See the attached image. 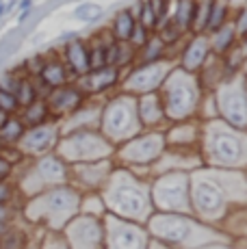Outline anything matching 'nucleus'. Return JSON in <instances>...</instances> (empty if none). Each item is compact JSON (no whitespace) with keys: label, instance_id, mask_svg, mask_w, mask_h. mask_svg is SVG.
Instances as JSON below:
<instances>
[{"label":"nucleus","instance_id":"obj_1","mask_svg":"<svg viewBox=\"0 0 247 249\" xmlns=\"http://www.w3.org/2000/svg\"><path fill=\"white\" fill-rule=\"evenodd\" d=\"M108 204L117 210V213L126 214V217H143L148 210V197L145 191L141 189L137 182L120 178V182L113 184V189L108 191Z\"/></svg>","mask_w":247,"mask_h":249},{"label":"nucleus","instance_id":"obj_2","mask_svg":"<svg viewBox=\"0 0 247 249\" xmlns=\"http://www.w3.org/2000/svg\"><path fill=\"white\" fill-rule=\"evenodd\" d=\"M152 230H154L159 236L167 238V241L182 243V245H195V243H202L204 238L211 236L208 232L197 230L191 221L180 219V217H159L152 223Z\"/></svg>","mask_w":247,"mask_h":249},{"label":"nucleus","instance_id":"obj_3","mask_svg":"<svg viewBox=\"0 0 247 249\" xmlns=\"http://www.w3.org/2000/svg\"><path fill=\"white\" fill-rule=\"evenodd\" d=\"M76 208V195L68 189H61V191H54V193L46 195L44 199H39L37 204L31 206V217H39V214H46V217L52 219L54 226L63 223L70 214L74 213Z\"/></svg>","mask_w":247,"mask_h":249},{"label":"nucleus","instance_id":"obj_4","mask_svg":"<svg viewBox=\"0 0 247 249\" xmlns=\"http://www.w3.org/2000/svg\"><path fill=\"white\" fill-rule=\"evenodd\" d=\"M193 195H195L197 210L204 217H217L226 204V189L219 180L212 178H197Z\"/></svg>","mask_w":247,"mask_h":249},{"label":"nucleus","instance_id":"obj_5","mask_svg":"<svg viewBox=\"0 0 247 249\" xmlns=\"http://www.w3.org/2000/svg\"><path fill=\"white\" fill-rule=\"evenodd\" d=\"M211 154L212 159L223 162V165H234L245 156V147L241 139L226 135V132H217L211 139Z\"/></svg>","mask_w":247,"mask_h":249},{"label":"nucleus","instance_id":"obj_6","mask_svg":"<svg viewBox=\"0 0 247 249\" xmlns=\"http://www.w3.org/2000/svg\"><path fill=\"white\" fill-rule=\"evenodd\" d=\"M156 199L165 208H176L184 210L187 208V186H184V178L180 176H172L159 182L156 186Z\"/></svg>","mask_w":247,"mask_h":249},{"label":"nucleus","instance_id":"obj_7","mask_svg":"<svg viewBox=\"0 0 247 249\" xmlns=\"http://www.w3.org/2000/svg\"><path fill=\"white\" fill-rule=\"evenodd\" d=\"M70 238H72L74 249H100V228L89 217L78 219L70 228Z\"/></svg>","mask_w":247,"mask_h":249},{"label":"nucleus","instance_id":"obj_8","mask_svg":"<svg viewBox=\"0 0 247 249\" xmlns=\"http://www.w3.org/2000/svg\"><path fill=\"white\" fill-rule=\"evenodd\" d=\"M143 247H145V236L141 230L120 221H111V249H143Z\"/></svg>","mask_w":247,"mask_h":249},{"label":"nucleus","instance_id":"obj_9","mask_svg":"<svg viewBox=\"0 0 247 249\" xmlns=\"http://www.w3.org/2000/svg\"><path fill=\"white\" fill-rule=\"evenodd\" d=\"M104 152H106V145L91 135H78L65 143V154L72 159H93Z\"/></svg>","mask_w":247,"mask_h":249},{"label":"nucleus","instance_id":"obj_10","mask_svg":"<svg viewBox=\"0 0 247 249\" xmlns=\"http://www.w3.org/2000/svg\"><path fill=\"white\" fill-rule=\"evenodd\" d=\"M132 119L128 111L122 107V104H117L115 108H111V113H108L106 117V130L111 132V135L115 137H122V135H128V130H132Z\"/></svg>","mask_w":247,"mask_h":249},{"label":"nucleus","instance_id":"obj_11","mask_svg":"<svg viewBox=\"0 0 247 249\" xmlns=\"http://www.w3.org/2000/svg\"><path fill=\"white\" fill-rule=\"evenodd\" d=\"M52 139H54L52 128H35V130H31L22 139V147L28 152H44L52 143Z\"/></svg>","mask_w":247,"mask_h":249},{"label":"nucleus","instance_id":"obj_12","mask_svg":"<svg viewBox=\"0 0 247 249\" xmlns=\"http://www.w3.org/2000/svg\"><path fill=\"white\" fill-rule=\"evenodd\" d=\"M160 150V139L159 137H150V139H143V141L135 143L132 147H128L126 152V159H132V160H148V159H154Z\"/></svg>","mask_w":247,"mask_h":249},{"label":"nucleus","instance_id":"obj_13","mask_svg":"<svg viewBox=\"0 0 247 249\" xmlns=\"http://www.w3.org/2000/svg\"><path fill=\"white\" fill-rule=\"evenodd\" d=\"M35 176L39 178V182H59V180H63V167L54 159H46L44 162L37 165Z\"/></svg>","mask_w":247,"mask_h":249},{"label":"nucleus","instance_id":"obj_14","mask_svg":"<svg viewBox=\"0 0 247 249\" xmlns=\"http://www.w3.org/2000/svg\"><path fill=\"white\" fill-rule=\"evenodd\" d=\"M39 74H41V80H44L46 85H50V87H59L65 80V71L59 63H46L44 68L39 70Z\"/></svg>","mask_w":247,"mask_h":249},{"label":"nucleus","instance_id":"obj_15","mask_svg":"<svg viewBox=\"0 0 247 249\" xmlns=\"http://www.w3.org/2000/svg\"><path fill=\"white\" fill-rule=\"evenodd\" d=\"M68 59H70V63H72V68L76 71L87 70L89 59H87V52H85V48L80 46V44H72V46L68 48Z\"/></svg>","mask_w":247,"mask_h":249},{"label":"nucleus","instance_id":"obj_16","mask_svg":"<svg viewBox=\"0 0 247 249\" xmlns=\"http://www.w3.org/2000/svg\"><path fill=\"white\" fill-rule=\"evenodd\" d=\"M115 33H117V37H122V39H132V35H135V26H132L130 11H124V13L117 16Z\"/></svg>","mask_w":247,"mask_h":249},{"label":"nucleus","instance_id":"obj_17","mask_svg":"<svg viewBox=\"0 0 247 249\" xmlns=\"http://www.w3.org/2000/svg\"><path fill=\"white\" fill-rule=\"evenodd\" d=\"M52 104H54L56 108H61V111L74 108L76 104H78V93L72 91V89H63V91H59V93L52 98Z\"/></svg>","mask_w":247,"mask_h":249},{"label":"nucleus","instance_id":"obj_18","mask_svg":"<svg viewBox=\"0 0 247 249\" xmlns=\"http://www.w3.org/2000/svg\"><path fill=\"white\" fill-rule=\"evenodd\" d=\"M22 132H24V128H22V124L18 119H7L4 126L0 128V139H4V141H18L22 137Z\"/></svg>","mask_w":247,"mask_h":249},{"label":"nucleus","instance_id":"obj_19","mask_svg":"<svg viewBox=\"0 0 247 249\" xmlns=\"http://www.w3.org/2000/svg\"><path fill=\"white\" fill-rule=\"evenodd\" d=\"M37 93H35V87H33L28 80H20V87L16 91V100L18 104H24V107H31L33 102H35Z\"/></svg>","mask_w":247,"mask_h":249},{"label":"nucleus","instance_id":"obj_20","mask_svg":"<svg viewBox=\"0 0 247 249\" xmlns=\"http://www.w3.org/2000/svg\"><path fill=\"white\" fill-rule=\"evenodd\" d=\"M44 117H46V107H44V102H33L31 107H26V122L28 124H41L44 122Z\"/></svg>","mask_w":247,"mask_h":249},{"label":"nucleus","instance_id":"obj_21","mask_svg":"<svg viewBox=\"0 0 247 249\" xmlns=\"http://www.w3.org/2000/svg\"><path fill=\"white\" fill-rule=\"evenodd\" d=\"M111 83H115V70H104V71L98 70L91 76V87H96V89H102Z\"/></svg>","mask_w":247,"mask_h":249},{"label":"nucleus","instance_id":"obj_22","mask_svg":"<svg viewBox=\"0 0 247 249\" xmlns=\"http://www.w3.org/2000/svg\"><path fill=\"white\" fill-rule=\"evenodd\" d=\"M202 56H204V44L202 41H195L191 48V52L187 54V65L189 68H195L199 61H202Z\"/></svg>","mask_w":247,"mask_h":249},{"label":"nucleus","instance_id":"obj_23","mask_svg":"<svg viewBox=\"0 0 247 249\" xmlns=\"http://www.w3.org/2000/svg\"><path fill=\"white\" fill-rule=\"evenodd\" d=\"M16 107H18V100H16V95H11V93H4V91H0V111H4V113H11V111H16Z\"/></svg>","mask_w":247,"mask_h":249},{"label":"nucleus","instance_id":"obj_24","mask_svg":"<svg viewBox=\"0 0 247 249\" xmlns=\"http://www.w3.org/2000/svg\"><path fill=\"white\" fill-rule=\"evenodd\" d=\"M104 63H106V48L98 46V50H93L89 65H91V68H96V70H102V68H104Z\"/></svg>","mask_w":247,"mask_h":249},{"label":"nucleus","instance_id":"obj_25","mask_svg":"<svg viewBox=\"0 0 247 249\" xmlns=\"http://www.w3.org/2000/svg\"><path fill=\"white\" fill-rule=\"evenodd\" d=\"M18 87H20V80H16L13 76H2V78H0V91H4V93L16 95Z\"/></svg>","mask_w":247,"mask_h":249},{"label":"nucleus","instance_id":"obj_26","mask_svg":"<svg viewBox=\"0 0 247 249\" xmlns=\"http://www.w3.org/2000/svg\"><path fill=\"white\" fill-rule=\"evenodd\" d=\"M189 16H191V0H182L180 2V24L182 26H189Z\"/></svg>","mask_w":247,"mask_h":249},{"label":"nucleus","instance_id":"obj_27","mask_svg":"<svg viewBox=\"0 0 247 249\" xmlns=\"http://www.w3.org/2000/svg\"><path fill=\"white\" fill-rule=\"evenodd\" d=\"M143 117L145 119H148V122H154V119H159V111H154V100H152V98H148V100H145V102H143Z\"/></svg>","mask_w":247,"mask_h":249},{"label":"nucleus","instance_id":"obj_28","mask_svg":"<svg viewBox=\"0 0 247 249\" xmlns=\"http://www.w3.org/2000/svg\"><path fill=\"white\" fill-rule=\"evenodd\" d=\"M223 16H226V9H223L221 4H219V7H217L215 11H212V16H211V22H208V24H211V28L219 26V24H221V20H223Z\"/></svg>","mask_w":247,"mask_h":249},{"label":"nucleus","instance_id":"obj_29","mask_svg":"<svg viewBox=\"0 0 247 249\" xmlns=\"http://www.w3.org/2000/svg\"><path fill=\"white\" fill-rule=\"evenodd\" d=\"M143 22L148 24V26H152V24L156 22L154 13H152V4H145V7H143Z\"/></svg>","mask_w":247,"mask_h":249},{"label":"nucleus","instance_id":"obj_30","mask_svg":"<svg viewBox=\"0 0 247 249\" xmlns=\"http://www.w3.org/2000/svg\"><path fill=\"white\" fill-rule=\"evenodd\" d=\"M7 174H9V162H4L2 159H0V180L7 178Z\"/></svg>","mask_w":247,"mask_h":249},{"label":"nucleus","instance_id":"obj_31","mask_svg":"<svg viewBox=\"0 0 247 249\" xmlns=\"http://www.w3.org/2000/svg\"><path fill=\"white\" fill-rule=\"evenodd\" d=\"M7 197H9V189L4 184H0V206L7 202Z\"/></svg>","mask_w":247,"mask_h":249},{"label":"nucleus","instance_id":"obj_32","mask_svg":"<svg viewBox=\"0 0 247 249\" xmlns=\"http://www.w3.org/2000/svg\"><path fill=\"white\" fill-rule=\"evenodd\" d=\"M241 31H247V9H245V16L241 20Z\"/></svg>","mask_w":247,"mask_h":249},{"label":"nucleus","instance_id":"obj_33","mask_svg":"<svg viewBox=\"0 0 247 249\" xmlns=\"http://www.w3.org/2000/svg\"><path fill=\"white\" fill-rule=\"evenodd\" d=\"M7 119H9V117H7V113H4V111H0V128L4 126V122H7Z\"/></svg>","mask_w":247,"mask_h":249},{"label":"nucleus","instance_id":"obj_34","mask_svg":"<svg viewBox=\"0 0 247 249\" xmlns=\"http://www.w3.org/2000/svg\"><path fill=\"white\" fill-rule=\"evenodd\" d=\"M2 219H4V208L0 206V221H2Z\"/></svg>","mask_w":247,"mask_h":249},{"label":"nucleus","instance_id":"obj_35","mask_svg":"<svg viewBox=\"0 0 247 249\" xmlns=\"http://www.w3.org/2000/svg\"><path fill=\"white\" fill-rule=\"evenodd\" d=\"M4 13V4H2V0H0V16Z\"/></svg>","mask_w":247,"mask_h":249},{"label":"nucleus","instance_id":"obj_36","mask_svg":"<svg viewBox=\"0 0 247 249\" xmlns=\"http://www.w3.org/2000/svg\"><path fill=\"white\" fill-rule=\"evenodd\" d=\"M2 230H4V223H2V221H0V232H2Z\"/></svg>","mask_w":247,"mask_h":249},{"label":"nucleus","instance_id":"obj_37","mask_svg":"<svg viewBox=\"0 0 247 249\" xmlns=\"http://www.w3.org/2000/svg\"><path fill=\"white\" fill-rule=\"evenodd\" d=\"M245 50H247V48H245Z\"/></svg>","mask_w":247,"mask_h":249}]
</instances>
